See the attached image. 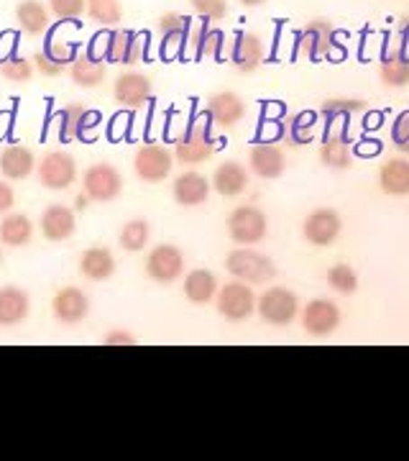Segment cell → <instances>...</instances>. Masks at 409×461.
Segmentation results:
<instances>
[{
  "instance_id": "cell-1",
  "label": "cell",
  "mask_w": 409,
  "mask_h": 461,
  "mask_svg": "<svg viewBox=\"0 0 409 461\" xmlns=\"http://www.w3.org/2000/svg\"><path fill=\"white\" fill-rule=\"evenodd\" d=\"M297 54L310 57L312 62L317 59H341L343 50L338 47V29L327 18H312L310 23L295 36Z\"/></svg>"
},
{
  "instance_id": "cell-2",
  "label": "cell",
  "mask_w": 409,
  "mask_h": 461,
  "mask_svg": "<svg viewBox=\"0 0 409 461\" xmlns=\"http://www.w3.org/2000/svg\"><path fill=\"white\" fill-rule=\"evenodd\" d=\"M210 118V115H208ZM205 115H195L187 126V131L182 133L174 144V159L180 165H200L208 162L215 154V139L210 136V121Z\"/></svg>"
},
{
  "instance_id": "cell-3",
  "label": "cell",
  "mask_w": 409,
  "mask_h": 461,
  "mask_svg": "<svg viewBox=\"0 0 409 461\" xmlns=\"http://www.w3.org/2000/svg\"><path fill=\"white\" fill-rule=\"evenodd\" d=\"M226 269L236 280L248 282V285H266V282H271L277 277L274 262L266 254H262V251L248 247L233 249L226 257Z\"/></svg>"
},
{
  "instance_id": "cell-4",
  "label": "cell",
  "mask_w": 409,
  "mask_h": 461,
  "mask_svg": "<svg viewBox=\"0 0 409 461\" xmlns=\"http://www.w3.org/2000/svg\"><path fill=\"white\" fill-rule=\"evenodd\" d=\"M269 233V218L256 205H238L228 215V236L238 247H256Z\"/></svg>"
},
{
  "instance_id": "cell-5",
  "label": "cell",
  "mask_w": 409,
  "mask_h": 461,
  "mask_svg": "<svg viewBox=\"0 0 409 461\" xmlns=\"http://www.w3.org/2000/svg\"><path fill=\"white\" fill-rule=\"evenodd\" d=\"M299 311H302L299 297L287 287H269V290H263L262 297H256V313L262 315L263 323L277 326V329L289 326Z\"/></svg>"
},
{
  "instance_id": "cell-6",
  "label": "cell",
  "mask_w": 409,
  "mask_h": 461,
  "mask_svg": "<svg viewBox=\"0 0 409 461\" xmlns=\"http://www.w3.org/2000/svg\"><path fill=\"white\" fill-rule=\"evenodd\" d=\"M215 308H218V313L223 315L226 321L241 323V321H245V318H251V315L256 313V295L248 287V282L233 280L226 287L218 290Z\"/></svg>"
},
{
  "instance_id": "cell-7",
  "label": "cell",
  "mask_w": 409,
  "mask_h": 461,
  "mask_svg": "<svg viewBox=\"0 0 409 461\" xmlns=\"http://www.w3.org/2000/svg\"><path fill=\"white\" fill-rule=\"evenodd\" d=\"M36 175L47 190H67L77 180V162L69 151L54 149L41 157V162L36 165Z\"/></svg>"
},
{
  "instance_id": "cell-8",
  "label": "cell",
  "mask_w": 409,
  "mask_h": 461,
  "mask_svg": "<svg viewBox=\"0 0 409 461\" xmlns=\"http://www.w3.org/2000/svg\"><path fill=\"white\" fill-rule=\"evenodd\" d=\"M82 190L95 203H111L123 193V175L108 162L90 165L82 175Z\"/></svg>"
},
{
  "instance_id": "cell-9",
  "label": "cell",
  "mask_w": 409,
  "mask_h": 461,
  "mask_svg": "<svg viewBox=\"0 0 409 461\" xmlns=\"http://www.w3.org/2000/svg\"><path fill=\"white\" fill-rule=\"evenodd\" d=\"M174 169V151L164 144H144L133 154V172L144 182H162Z\"/></svg>"
},
{
  "instance_id": "cell-10",
  "label": "cell",
  "mask_w": 409,
  "mask_h": 461,
  "mask_svg": "<svg viewBox=\"0 0 409 461\" xmlns=\"http://www.w3.org/2000/svg\"><path fill=\"white\" fill-rule=\"evenodd\" d=\"M147 57V33L115 29L105 36V59L115 65H138Z\"/></svg>"
},
{
  "instance_id": "cell-11",
  "label": "cell",
  "mask_w": 409,
  "mask_h": 461,
  "mask_svg": "<svg viewBox=\"0 0 409 461\" xmlns=\"http://www.w3.org/2000/svg\"><path fill=\"white\" fill-rule=\"evenodd\" d=\"M147 275L159 285H172L184 275V254L174 244H159L148 251Z\"/></svg>"
},
{
  "instance_id": "cell-12",
  "label": "cell",
  "mask_w": 409,
  "mask_h": 461,
  "mask_svg": "<svg viewBox=\"0 0 409 461\" xmlns=\"http://www.w3.org/2000/svg\"><path fill=\"white\" fill-rule=\"evenodd\" d=\"M343 230V218L333 208H315L302 223V236L312 247H330Z\"/></svg>"
},
{
  "instance_id": "cell-13",
  "label": "cell",
  "mask_w": 409,
  "mask_h": 461,
  "mask_svg": "<svg viewBox=\"0 0 409 461\" xmlns=\"http://www.w3.org/2000/svg\"><path fill=\"white\" fill-rule=\"evenodd\" d=\"M341 326V308L327 297H315L302 308V329L310 336H330Z\"/></svg>"
},
{
  "instance_id": "cell-14",
  "label": "cell",
  "mask_w": 409,
  "mask_h": 461,
  "mask_svg": "<svg viewBox=\"0 0 409 461\" xmlns=\"http://www.w3.org/2000/svg\"><path fill=\"white\" fill-rule=\"evenodd\" d=\"M223 44H226V36L220 29H213L210 21H192L190 23V32H187V41H184V50L190 51L195 59H205V57H213L220 59L223 54Z\"/></svg>"
},
{
  "instance_id": "cell-15",
  "label": "cell",
  "mask_w": 409,
  "mask_h": 461,
  "mask_svg": "<svg viewBox=\"0 0 409 461\" xmlns=\"http://www.w3.org/2000/svg\"><path fill=\"white\" fill-rule=\"evenodd\" d=\"M208 115L215 126H220L223 131H230L245 118V100L233 90L215 93L208 98Z\"/></svg>"
},
{
  "instance_id": "cell-16",
  "label": "cell",
  "mask_w": 409,
  "mask_h": 461,
  "mask_svg": "<svg viewBox=\"0 0 409 461\" xmlns=\"http://www.w3.org/2000/svg\"><path fill=\"white\" fill-rule=\"evenodd\" d=\"M51 313L59 323H67V326L82 323L90 313V297L84 295L80 287H62L51 297Z\"/></svg>"
},
{
  "instance_id": "cell-17",
  "label": "cell",
  "mask_w": 409,
  "mask_h": 461,
  "mask_svg": "<svg viewBox=\"0 0 409 461\" xmlns=\"http://www.w3.org/2000/svg\"><path fill=\"white\" fill-rule=\"evenodd\" d=\"M248 167L256 177L262 180H277L287 169V157L277 144L271 141H259L248 151Z\"/></svg>"
},
{
  "instance_id": "cell-18",
  "label": "cell",
  "mask_w": 409,
  "mask_h": 461,
  "mask_svg": "<svg viewBox=\"0 0 409 461\" xmlns=\"http://www.w3.org/2000/svg\"><path fill=\"white\" fill-rule=\"evenodd\" d=\"M154 93L151 77L141 75V72H123L118 75L113 83V98L115 103H120L123 108H141Z\"/></svg>"
},
{
  "instance_id": "cell-19",
  "label": "cell",
  "mask_w": 409,
  "mask_h": 461,
  "mask_svg": "<svg viewBox=\"0 0 409 461\" xmlns=\"http://www.w3.org/2000/svg\"><path fill=\"white\" fill-rule=\"evenodd\" d=\"M233 67L241 75H253L263 65V39L253 32L236 33L233 50H230Z\"/></svg>"
},
{
  "instance_id": "cell-20",
  "label": "cell",
  "mask_w": 409,
  "mask_h": 461,
  "mask_svg": "<svg viewBox=\"0 0 409 461\" xmlns=\"http://www.w3.org/2000/svg\"><path fill=\"white\" fill-rule=\"evenodd\" d=\"M190 18L182 16L177 11H166L156 21V32L162 33V54L164 57H180L184 54V41L190 32Z\"/></svg>"
},
{
  "instance_id": "cell-21",
  "label": "cell",
  "mask_w": 409,
  "mask_h": 461,
  "mask_svg": "<svg viewBox=\"0 0 409 461\" xmlns=\"http://www.w3.org/2000/svg\"><path fill=\"white\" fill-rule=\"evenodd\" d=\"M39 226H41V236L47 241L59 244V241H67V239L75 236V230H77V215H75L72 208L54 203V205H49L41 213V223Z\"/></svg>"
},
{
  "instance_id": "cell-22",
  "label": "cell",
  "mask_w": 409,
  "mask_h": 461,
  "mask_svg": "<svg viewBox=\"0 0 409 461\" xmlns=\"http://www.w3.org/2000/svg\"><path fill=\"white\" fill-rule=\"evenodd\" d=\"M210 190H213L210 180L205 175L195 172V169L182 172L180 177L174 180V185H172V195H174L177 205H182V208H197V205H202L205 200L210 198Z\"/></svg>"
},
{
  "instance_id": "cell-23",
  "label": "cell",
  "mask_w": 409,
  "mask_h": 461,
  "mask_svg": "<svg viewBox=\"0 0 409 461\" xmlns=\"http://www.w3.org/2000/svg\"><path fill=\"white\" fill-rule=\"evenodd\" d=\"M31 313V297L26 290L21 287H0V326L3 329H11L23 323Z\"/></svg>"
},
{
  "instance_id": "cell-24",
  "label": "cell",
  "mask_w": 409,
  "mask_h": 461,
  "mask_svg": "<svg viewBox=\"0 0 409 461\" xmlns=\"http://www.w3.org/2000/svg\"><path fill=\"white\" fill-rule=\"evenodd\" d=\"M98 111H90L82 103H69L62 111V136L65 139H90V131L98 129Z\"/></svg>"
},
{
  "instance_id": "cell-25",
  "label": "cell",
  "mask_w": 409,
  "mask_h": 461,
  "mask_svg": "<svg viewBox=\"0 0 409 461\" xmlns=\"http://www.w3.org/2000/svg\"><path fill=\"white\" fill-rule=\"evenodd\" d=\"M105 75H108V67H105V62H102L100 57H95L93 51H82V54H77V57L72 59V67H69L72 83L77 85V87H84V90H93V87L102 85Z\"/></svg>"
},
{
  "instance_id": "cell-26",
  "label": "cell",
  "mask_w": 409,
  "mask_h": 461,
  "mask_svg": "<svg viewBox=\"0 0 409 461\" xmlns=\"http://www.w3.org/2000/svg\"><path fill=\"white\" fill-rule=\"evenodd\" d=\"M36 165L39 162H36L31 149L11 144L0 151V175L5 180H26L29 175L36 172Z\"/></svg>"
},
{
  "instance_id": "cell-27",
  "label": "cell",
  "mask_w": 409,
  "mask_h": 461,
  "mask_svg": "<svg viewBox=\"0 0 409 461\" xmlns=\"http://www.w3.org/2000/svg\"><path fill=\"white\" fill-rule=\"evenodd\" d=\"M378 187L381 193L392 198H405L409 195V159L405 157H392L378 169Z\"/></svg>"
},
{
  "instance_id": "cell-28",
  "label": "cell",
  "mask_w": 409,
  "mask_h": 461,
  "mask_svg": "<svg viewBox=\"0 0 409 461\" xmlns=\"http://www.w3.org/2000/svg\"><path fill=\"white\" fill-rule=\"evenodd\" d=\"M80 272L84 280L105 282L115 275V257L111 249L90 247L82 251Z\"/></svg>"
},
{
  "instance_id": "cell-29",
  "label": "cell",
  "mask_w": 409,
  "mask_h": 461,
  "mask_svg": "<svg viewBox=\"0 0 409 461\" xmlns=\"http://www.w3.org/2000/svg\"><path fill=\"white\" fill-rule=\"evenodd\" d=\"M210 185H213L215 193L223 195V198H238L248 187V172L238 162H223V165L215 167Z\"/></svg>"
},
{
  "instance_id": "cell-30",
  "label": "cell",
  "mask_w": 409,
  "mask_h": 461,
  "mask_svg": "<svg viewBox=\"0 0 409 461\" xmlns=\"http://www.w3.org/2000/svg\"><path fill=\"white\" fill-rule=\"evenodd\" d=\"M320 162L327 167V169H348L351 162H353V149H351V141L348 136L341 131H327L323 144H320Z\"/></svg>"
},
{
  "instance_id": "cell-31",
  "label": "cell",
  "mask_w": 409,
  "mask_h": 461,
  "mask_svg": "<svg viewBox=\"0 0 409 461\" xmlns=\"http://www.w3.org/2000/svg\"><path fill=\"white\" fill-rule=\"evenodd\" d=\"M16 21L21 32L29 36H41L49 32V8L41 0H21L16 5Z\"/></svg>"
},
{
  "instance_id": "cell-32",
  "label": "cell",
  "mask_w": 409,
  "mask_h": 461,
  "mask_svg": "<svg viewBox=\"0 0 409 461\" xmlns=\"http://www.w3.org/2000/svg\"><path fill=\"white\" fill-rule=\"evenodd\" d=\"M184 297L190 300V303H195V305H208L215 295H218V290H220V285H218V277H215L210 269H192L187 277H184Z\"/></svg>"
},
{
  "instance_id": "cell-33",
  "label": "cell",
  "mask_w": 409,
  "mask_h": 461,
  "mask_svg": "<svg viewBox=\"0 0 409 461\" xmlns=\"http://www.w3.org/2000/svg\"><path fill=\"white\" fill-rule=\"evenodd\" d=\"M33 239V223L26 213H5L0 221V244L3 247H26Z\"/></svg>"
},
{
  "instance_id": "cell-34",
  "label": "cell",
  "mask_w": 409,
  "mask_h": 461,
  "mask_svg": "<svg viewBox=\"0 0 409 461\" xmlns=\"http://www.w3.org/2000/svg\"><path fill=\"white\" fill-rule=\"evenodd\" d=\"M378 77L387 87H407L409 85V54L405 50L387 51L378 65Z\"/></svg>"
},
{
  "instance_id": "cell-35",
  "label": "cell",
  "mask_w": 409,
  "mask_h": 461,
  "mask_svg": "<svg viewBox=\"0 0 409 461\" xmlns=\"http://www.w3.org/2000/svg\"><path fill=\"white\" fill-rule=\"evenodd\" d=\"M281 126H284V139H287L289 147L310 144L312 139H315L317 113H312V111H299V113L289 115Z\"/></svg>"
},
{
  "instance_id": "cell-36",
  "label": "cell",
  "mask_w": 409,
  "mask_h": 461,
  "mask_svg": "<svg viewBox=\"0 0 409 461\" xmlns=\"http://www.w3.org/2000/svg\"><path fill=\"white\" fill-rule=\"evenodd\" d=\"M148 236H151V229H148V221L147 218H133L129 221L120 233H118V241H120V249H126V251H141V249L148 244Z\"/></svg>"
},
{
  "instance_id": "cell-37",
  "label": "cell",
  "mask_w": 409,
  "mask_h": 461,
  "mask_svg": "<svg viewBox=\"0 0 409 461\" xmlns=\"http://www.w3.org/2000/svg\"><path fill=\"white\" fill-rule=\"evenodd\" d=\"M327 285L341 295H353L359 290V275L351 264L338 262L327 269Z\"/></svg>"
},
{
  "instance_id": "cell-38",
  "label": "cell",
  "mask_w": 409,
  "mask_h": 461,
  "mask_svg": "<svg viewBox=\"0 0 409 461\" xmlns=\"http://www.w3.org/2000/svg\"><path fill=\"white\" fill-rule=\"evenodd\" d=\"M84 14L93 18L95 23L115 26L123 18V8H120V0H87Z\"/></svg>"
},
{
  "instance_id": "cell-39",
  "label": "cell",
  "mask_w": 409,
  "mask_h": 461,
  "mask_svg": "<svg viewBox=\"0 0 409 461\" xmlns=\"http://www.w3.org/2000/svg\"><path fill=\"white\" fill-rule=\"evenodd\" d=\"M366 108V103L359 98H330L320 105V113L325 115L327 121H338V118H351V115L360 113Z\"/></svg>"
},
{
  "instance_id": "cell-40",
  "label": "cell",
  "mask_w": 409,
  "mask_h": 461,
  "mask_svg": "<svg viewBox=\"0 0 409 461\" xmlns=\"http://www.w3.org/2000/svg\"><path fill=\"white\" fill-rule=\"evenodd\" d=\"M0 75L11 83H29L33 75V62L21 54H11L0 62Z\"/></svg>"
},
{
  "instance_id": "cell-41",
  "label": "cell",
  "mask_w": 409,
  "mask_h": 461,
  "mask_svg": "<svg viewBox=\"0 0 409 461\" xmlns=\"http://www.w3.org/2000/svg\"><path fill=\"white\" fill-rule=\"evenodd\" d=\"M190 5L205 21H223L230 14L228 0H190Z\"/></svg>"
},
{
  "instance_id": "cell-42",
  "label": "cell",
  "mask_w": 409,
  "mask_h": 461,
  "mask_svg": "<svg viewBox=\"0 0 409 461\" xmlns=\"http://www.w3.org/2000/svg\"><path fill=\"white\" fill-rule=\"evenodd\" d=\"M49 11L62 21H75L87 11V0H49Z\"/></svg>"
},
{
  "instance_id": "cell-43",
  "label": "cell",
  "mask_w": 409,
  "mask_h": 461,
  "mask_svg": "<svg viewBox=\"0 0 409 461\" xmlns=\"http://www.w3.org/2000/svg\"><path fill=\"white\" fill-rule=\"evenodd\" d=\"M44 51L49 54L51 59H57L59 65H67V62H72V59L77 57L75 44H72V41H59V36H54V33L49 36V41H47Z\"/></svg>"
},
{
  "instance_id": "cell-44",
  "label": "cell",
  "mask_w": 409,
  "mask_h": 461,
  "mask_svg": "<svg viewBox=\"0 0 409 461\" xmlns=\"http://www.w3.org/2000/svg\"><path fill=\"white\" fill-rule=\"evenodd\" d=\"M392 144L399 151H407L409 154V111H402V113L394 118Z\"/></svg>"
},
{
  "instance_id": "cell-45",
  "label": "cell",
  "mask_w": 409,
  "mask_h": 461,
  "mask_svg": "<svg viewBox=\"0 0 409 461\" xmlns=\"http://www.w3.org/2000/svg\"><path fill=\"white\" fill-rule=\"evenodd\" d=\"M31 62H33V67H36L41 75H47V77H57V75H62V72H65V65H59L57 59H51L49 54H47L44 50L36 51Z\"/></svg>"
},
{
  "instance_id": "cell-46",
  "label": "cell",
  "mask_w": 409,
  "mask_h": 461,
  "mask_svg": "<svg viewBox=\"0 0 409 461\" xmlns=\"http://www.w3.org/2000/svg\"><path fill=\"white\" fill-rule=\"evenodd\" d=\"M13 205H16V193H13V187H11L8 182L0 180V215L11 213Z\"/></svg>"
},
{
  "instance_id": "cell-47",
  "label": "cell",
  "mask_w": 409,
  "mask_h": 461,
  "mask_svg": "<svg viewBox=\"0 0 409 461\" xmlns=\"http://www.w3.org/2000/svg\"><path fill=\"white\" fill-rule=\"evenodd\" d=\"M105 344L108 346H133L136 344V336L129 333V330H111L105 336Z\"/></svg>"
},
{
  "instance_id": "cell-48",
  "label": "cell",
  "mask_w": 409,
  "mask_h": 461,
  "mask_svg": "<svg viewBox=\"0 0 409 461\" xmlns=\"http://www.w3.org/2000/svg\"><path fill=\"white\" fill-rule=\"evenodd\" d=\"M262 3H266V0H241V5H244V8H259Z\"/></svg>"
},
{
  "instance_id": "cell-49",
  "label": "cell",
  "mask_w": 409,
  "mask_h": 461,
  "mask_svg": "<svg viewBox=\"0 0 409 461\" xmlns=\"http://www.w3.org/2000/svg\"><path fill=\"white\" fill-rule=\"evenodd\" d=\"M75 203H77V211H84V208H87V203H90V198H87V195H77Z\"/></svg>"
},
{
  "instance_id": "cell-50",
  "label": "cell",
  "mask_w": 409,
  "mask_h": 461,
  "mask_svg": "<svg viewBox=\"0 0 409 461\" xmlns=\"http://www.w3.org/2000/svg\"><path fill=\"white\" fill-rule=\"evenodd\" d=\"M0 262H3V251H0Z\"/></svg>"
}]
</instances>
